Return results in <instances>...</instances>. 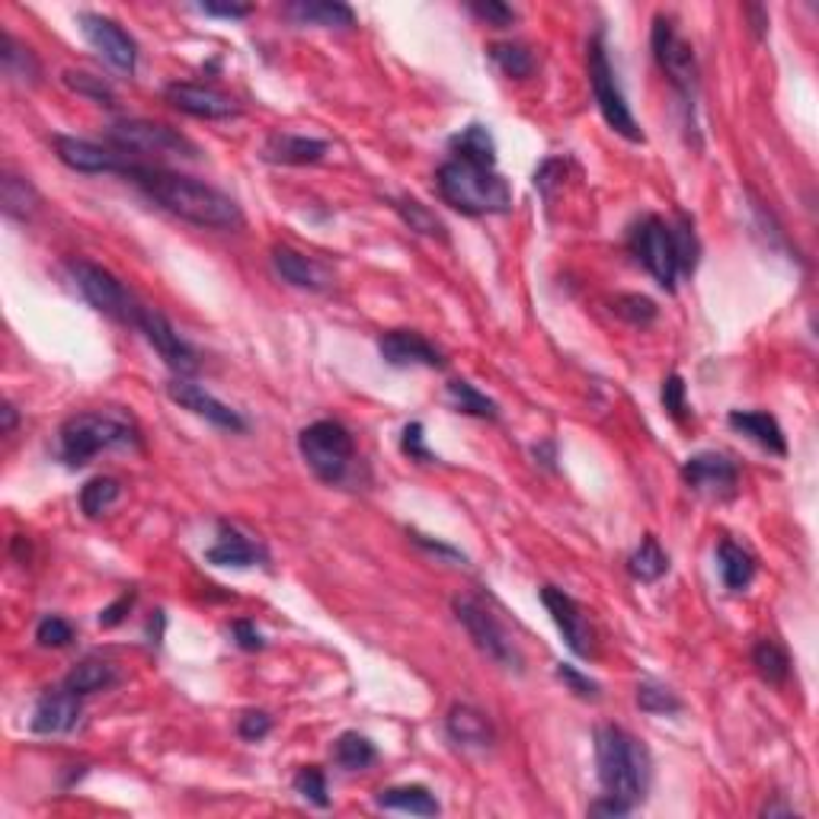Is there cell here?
<instances>
[{"label": "cell", "mask_w": 819, "mask_h": 819, "mask_svg": "<svg viewBox=\"0 0 819 819\" xmlns=\"http://www.w3.org/2000/svg\"><path fill=\"white\" fill-rule=\"evenodd\" d=\"M129 180L138 190H145L147 198H154L160 208H167L170 215H177L186 225L208 228V231H241L243 228L241 205L231 195H225L221 190H215L195 177L173 173L164 167L132 164Z\"/></svg>", "instance_id": "cell-1"}, {"label": "cell", "mask_w": 819, "mask_h": 819, "mask_svg": "<svg viewBox=\"0 0 819 819\" xmlns=\"http://www.w3.org/2000/svg\"><path fill=\"white\" fill-rule=\"evenodd\" d=\"M595 769H599V784L609 797L622 800L627 807H637L647 797L650 769H653L650 752L622 726L602 723L595 730Z\"/></svg>", "instance_id": "cell-2"}, {"label": "cell", "mask_w": 819, "mask_h": 819, "mask_svg": "<svg viewBox=\"0 0 819 819\" xmlns=\"http://www.w3.org/2000/svg\"><path fill=\"white\" fill-rule=\"evenodd\" d=\"M435 186L445 205H451L461 215L481 218V215H506L513 208V190L496 173V167L474 164L465 157H451L438 167Z\"/></svg>", "instance_id": "cell-3"}, {"label": "cell", "mask_w": 819, "mask_h": 819, "mask_svg": "<svg viewBox=\"0 0 819 819\" xmlns=\"http://www.w3.org/2000/svg\"><path fill=\"white\" fill-rule=\"evenodd\" d=\"M112 448H142V433L125 413H74L58 430V455L68 468H84Z\"/></svg>", "instance_id": "cell-4"}, {"label": "cell", "mask_w": 819, "mask_h": 819, "mask_svg": "<svg viewBox=\"0 0 819 819\" xmlns=\"http://www.w3.org/2000/svg\"><path fill=\"white\" fill-rule=\"evenodd\" d=\"M298 451L314 478L337 486L349 478L356 461V438L337 420H317L298 433Z\"/></svg>", "instance_id": "cell-5"}, {"label": "cell", "mask_w": 819, "mask_h": 819, "mask_svg": "<svg viewBox=\"0 0 819 819\" xmlns=\"http://www.w3.org/2000/svg\"><path fill=\"white\" fill-rule=\"evenodd\" d=\"M586 64H589V87H592V97H595V106H599L602 119L609 122V129L618 132L627 142L640 145V142H643V132H640V125H637V119H634V112H630V106H627L625 94H622V87H618V81H615V68H612V61H609V49H605L602 33L592 36L589 55H586Z\"/></svg>", "instance_id": "cell-6"}, {"label": "cell", "mask_w": 819, "mask_h": 819, "mask_svg": "<svg viewBox=\"0 0 819 819\" xmlns=\"http://www.w3.org/2000/svg\"><path fill=\"white\" fill-rule=\"evenodd\" d=\"M68 269H71V279H74L77 291L84 294V301L94 311L106 314L109 321H116L122 327H138V317H142L145 304H138L135 294L125 289L109 269H103L91 260H74Z\"/></svg>", "instance_id": "cell-7"}, {"label": "cell", "mask_w": 819, "mask_h": 819, "mask_svg": "<svg viewBox=\"0 0 819 819\" xmlns=\"http://www.w3.org/2000/svg\"><path fill=\"white\" fill-rule=\"evenodd\" d=\"M451 609H455V618L465 625L468 637L474 640V647L481 650L486 660H493L496 666H503V670H509V673H522L526 660H522V653H519L513 634L503 627V622L483 605L481 599H474V595H458V599L451 602Z\"/></svg>", "instance_id": "cell-8"}, {"label": "cell", "mask_w": 819, "mask_h": 819, "mask_svg": "<svg viewBox=\"0 0 819 819\" xmlns=\"http://www.w3.org/2000/svg\"><path fill=\"white\" fill-rule=\"evenodd\" d=\"M627 246L630 253L643 263V269L663 286L666 291H675L678 282V260H675L673 228L660 215H643L640 221L630 225L627 231Z\"/></svg>", "instance_id": "cell-9"}, {"label": "cell", "mask_w": 819, "mask_h": 819, "mask_svg": "<svg viewBox=\"0 0 819 819\" xmlns=\"http://www.w3.org/2000/svg\"><path fill=\"white\" fill-rule=\"evenodd\" d=\"M109 145L122 154H170V157H198V147L164 122L122 119L106 132Z\"/></svg>", "instance_id": "cell-10"}, {"label": "cell", "mask_w": 819, "mask_h": 819, "mask_svg": "<svg viewBox=\"0 0 819 819\" xmlns=\"http://www.w3.org/2000/svg\"><path fill=\"white\" fill-rule=\"evenodd\" d=\"M650 46H653V58L663 68V74L670 77L678 97L685 99V106H691L695 91H698V61H695V49L675 33L673 20L670 16H657L653 20V33H650Z\"/></svg>", "instance_id": "cell-11"}, {"label": "cell", "mask_w": 819, "mask_h": 819, "mask_svg": "<svg viewBox=\"0 0 819 819\" xmlns=\"http://www.w3.org/2000/svg\"><path fill=\"white\" fill-rule=\"evenodd\" d=\"M77 23H81L84 39L91 43V49L97 51L106 64H112L122 74H135V68H138V46H135V39L116 20H109L103 13H81Z\"/></svg>", "instance_id": "cell-12"}, {"label": "cell", "mask_w": 819, "mask_h": 819, "mask_svg": "<svg viewBox=\"0 0 819 819\" xmlns=\"http://www.w3.org/2000/svg\"><path fill=\"white\" fill-rule=\"evenodd\" d=\"M135 330H142V334H145L147 342L154 346V352L164 359V365L177 372V378H190V375L198 372V352H195L193 346H190L186 339L173 330V324H170L160 311H150V308H145V311H142V317H138V327H135Z\"/></svg>", "instance_id": "cell-13"}, {"label": "cell", "mask_w": 819, "mask_h": 819, "mask_svg": "<svg viewBox=\"0 0 819 819\" xmlns=\"http://www.w3.org/2000/svg\"><path fill=\"white\" fill-rule=\"evenodd\" d=\"M541 602H544L547 615L554 618L557 630L564 634L570 653H577L582 660L592 657V650H595V634H592V625H589V618H586V612H582V605H579L577 599L567 595V592L557 589V586H541Z\"/></svg>", "instance_id": "cell-14"}, {"label": "cell", "mask_w": 819, "mask_h": 819, "mask_svg": "<svg viewBox=\"0 0 819 819\" xmlns=\"http://www.w3.org/2000/svg\"><path fill=\"white\" fill-rule=\"evenodd\" d=\"M55 154L74 173H119V177H129V170L135 164V160H129V154H122L116 147L94 145V142L71 138V135L55 138Z\"/></svg>", "instance_id": "cell-15"}, {"label": "cell", "mask_w": 819, "mask_h": 819, "mask_svg": "<svg viewBox=\"0 0 819 819\" xmlns=\"http://www.w3.org/2000/svg\"><path fill=\"white\" fill-rule=\"evenodd\" d=\"M167 397H170L177 407L190 410V413L202 417L205 423H212V426H218V430H225V433H246V420H243L234 407H228L225 400H218V397L208 394L205 387L193 385L190 378H173V382L167 385Z\"/></svg>", "instance_id": "cell-16"}, {"label": "cell", "mask_w": 819, "mask_h": 819, "mask_svg": "<svg viewBox=\"0 0 819 819\" xmlns=\"http://www.w3.org/2000/svg\"><path fill=\"white\" fill-rule=\"evenodd\" d=\"M682 478L695 493L708 496H733L739 483V468L730 455L721 451H698L682 465Z\"/></svg>", "instance_id": "cell-17"}, {"label": "cell", "mask_w": 819, "mask_h": 819, "mask_svg": "<svg viewBox=\"0 0 819 819\" xmlns=\"http://www.w3.org/2000/svg\"><path fill=\"white\" fill-rule=\"evenodd\" d=\"M164 97L170 106H177L180 112L193 116V119H205V122H218V119H238L241 116V106L238 99L215 91V87H205V84H167Z\"/></svg>", "instance_id": "cell-18"}, {"label": "cell", "mask_w": 819, "mask_h": 819, "mask_svg": "<svg viewBox=\"0 0 819 819\" xmlns=\"http://www.w3.org/2000/svg\"><path fill=\"white\" fill-rule=\"evenodd\" d=\"M273 269L282 282H289L294 289L327 291L334 286V273L321 260H314L294 246H286V243L273 246Z\"/></svg>", "instance_id": "cell-19"}, {"label": "cell", "mask_w": 819, "mask_h": 819, "mask_svg": "<svg viewBox=\"0 0 819 819\" xmlns=\"http://www.w3.org/2000/svg\"><path fill=\"white\" fill-rule=\"evenodd\" d=\"M378 352L394 369H413V365L442 369L445 365V356L435 349L430 339L413 334V330H387V334H382L378 337Z\"/></svg>", "instance_id": "cell-20"}, {"label": "cell", "mask_w": 819, "mask_h": 819, "mask_svg": "<svg viewBox=\"0 0 819 819\" xmlns=\"http://www.w3.org/2000/svg\"><path fill=\"white\" fill-rule=\"evenodd\" d=\"M77 721H81V695H74L71 688H58V691H46L36 701L29 730L39 736H64L77 726Z\"/></svg>", "instance_id": "cell-21"}, {"label": "cell", "mask_w": 819, "mask_h": 819, "mask_svg": "<svg viewBox=\"0 0 819 819\" xmlns=\"http://www.w3.org/2000/svg\"><path fill=\"white\" fill-rule=\"evenodd\" d=\"M330 145L324 138H308V135H289V132H276L266 138L263 145V160L269 164H282V167H308L324 160V154Z\"/></svg>", "instance_id": "cell-22"}, {"label": "cell", "mask_w": 819, "mask_h": 819, "mask_svg": "<svg viewBox=\"0 0 819 819\" xmlns=\"http://www.w3.org/2000/svg\"><path fill=\"white\" fill-rule=\"evenodd\" d=\"M205 561L208 564H215V567H256V564H263L266 561V554H263V547L260 544H253L246 534L234 529V526H228V522H221L218 526V541L205 551Z\"/></svg>", "instance_id": "cell-23"}, {"label": "cell", "mask_w": 819, "mask_h": 819, "mask_svg": "<svg viewBox=\"0 0 819 819\" xmlns=\"http://www.w3.org/2000/svg\"><path fill=\"white\" fill-rule=\"evenodd\" d=\"M730 430L743 433L746 438H752L756 445H762L766 451L784 458L787 455V438H784V430L778 426V420L766 413V410H730L726 417Z\"/></svg>", "instance_id": "cell-24"}, {"label": "cell", "mask_w": 819, "mask_h": 819, "mask_svg": "<svg viewBox=\"0 0 819 819\" xmlns=\"http://www.w3.org/2000/svg\"><path fill=\"white\" fill-rule=\"evenodd\" d=\"M286 16L298 26H321V29H349L356 26L352 7L339 0H291Z\"/></svg>", "instance_id": "cell-25"}, {"label": "cell", "mask_w": 819, "mask_h": 819, "mask_svg": "<svg viewBox=\"0 0 819 819\" xmlns=\"http://www.w3.org/2000/svg\"><path fill=\"white\" fill-rule=\"evenodd\" d=\"M445 733L451 736V743L465 746V749H486L493 743V726L471 704H455L445 718Z\"/></svg>", "instance_id": "cell-26"}, {"label": "cell", "mask_w": 819, "mask_h": 819, "mask_svg": "<svg viewBox=\"0 0 819 819\" xmlns=\"http://www.w3.org/2000/svg\"><path fill=\"white\" fill-rule=\"evenodd\" d=\"M0 68L20 87H36L39 77H43V68H39L36 55L26 46H20L7 29H0Z\"/></svg>", "instance_id": "cell-27"}, {"label": "cell", "mask_w": 819, "mask_h": 819, "mask_svg": "<svg viewBox=\"0 0 819 819\" xmlns=\"http://www.w3.org/2000/svg\"><path fill=\"white\" fill-rule=\"evenodd\" d=\"M378 807L385 810H400V814H417V817H438V800L430 787L423 784H400V787H385L375 797Z\"/></svg>", "instance_id": "cell-28"}, {"label": "cell", "mask_w": 819, "mask_h": 819, "mask_svg": "<svg viewBox=\"0 0 819 819\" xmlns=\"http://www.w3.org/2000/svg\"><path fill=\"white\" fill-rule=\"evenodd\" d=\"M0 208L10 221H29L39 208V193L29 180L16 173L0 177Z\"/></svg>", "instance_id": "cell-29"}, {"label": "cell", "mask_w": 819, "mask_h": 819, "mask_svg": "<svg viewBox=\"0 0 819 819\" xmlns=\"http://www.w3.org/2000/svg\"><path fill=\"white\" fill-rule=\"evenodd\" d=\"M119 682V673H116V666L112 663H106V660H97V657H87V660H81L68 678H64V688H71L74 695H97V691H106V688H112Z\"/></svg>", "instance_id": "cell-30"}, {"label": "cell", "mask_w": 819, "mask_h": 819, "mask_svg": "<svg viewBox=\"0 0 819 819\" xmlns=\"http://www.w3.org/2000/svg\"><path fill=\"white\" fill-rule=\"evenodd\" d=\"M718 567H721L723 586H726L730 592H743V589H749V582L756 579V561H752V554L743 551V547L733 544V541H721V547H718Z\"/></svg>", "instance_id": "cell-31"}, {"label": "cell", "mask_w": 819, "mask_h": 819, "mask_svg": "<svg viewBox=\"0 0 819 819\" xmlns=\"http://www.w3.org/2000/svg\"><path fill=\"white\" fill-rule=\"evenodd\" d=\"M445 397H448V404H451V410L455 413H465V417H478V420H499V407H496V400L493 397H486L483 390L471 385V382H465V378H455V382H448L445 387Z\"/></svg>", "instance_id": "cell-32"}, {"label": "cell", "mask_w": 819, "mask_h": 819, "mask_svg": "<svg viewBox=\"0 0 819 819\" xmlns=\"http://www.w3.org/2000/svg\"><path fill=\"white\" fill-rule=\"evenodd\" d=\"M627 574L637 579V582H657L670 574V557L666 551L660 547V541L653 534H647L637 551L627 557Z\"/></svg>", "instance_id": "cell-33"}, {"label": "cell", "mask_w": 819, "mask_h": 819, "mask_svg": "<svg viewBox=\"0 0 819 819\" xmlns=\"http://www.w3.org/2000/svg\"><path fill=\"white\" fill-rule=\"evenodd\" d=\"M375 759H378L375 743L369 736L356 733V730H346L337 743H334V762H337L339 769L362 771L369 769V766H375Z\"/></svg>", "instance_id": "cell-34"}, {"label": "cell", "mask_w": 819, "mask_h": 819, "mask_svg": "<svg viewBox=\"0 0 819 819\" xmlns=\"http://www.w3.org/2000/svg\"><path fill=\"white\" fill-rule=\"evenodd\" d=\"M451 154H455V157H465V160H474V164L496 167V145H493V135L486 132V125H481V122L461 129V132L451 138Z\"/></svg>", "instance_id": "cell-35"}, {"label": "cell", "mask_w": 819, "mask_h": 819, "mask_svg": "<svg viewBox=\"0 0 819 819\" xmlns=\"http://www.w3.org/2000/svg\"><path fill=\"white\" fill-rule=\"evenodd\" d=\"M752 666H756V673L762 682H769V685H784L787 682V675H791V657H787V650L781 647V643H774V640H759L756 647H752Z\"/></svg>", "instance_id": "cell-36"}, {"label": "cell", "mask_w": 819, "mask_h": 819, "mask_svg": "<svg viewBox=\"0 0 819 819\" xmlns=\"http://www.w3.org/2000/svg\"><path fill=\"white\" fill-rule=\"evenodd\" d=\"M394 212L400 215V221H404L410 231H417V234H423V238H433V241H448L442 218H438L435 212H430L423 202L404 195V198H394Z\"/></svg>", "instance_id": "cell-37"}, {"label": "cell", "mask_w": 819, "mask_h": 819, "mask_svg": "<svg viewBox=\"0 0 819 819\" xmlns=\"http://www.w3.org/2000/svg\"><path fill=\"white\" fill-rule=\"evenodd\" d=\"M490 58L513 81H526V77H531V71H534V55L526 46H519V43H496V46H490Z\"/></svg>", "instance_id": "cell-38"}, {"label": "cell", "mask_w": 819, "mask_h": 819, "mask_svg": "<svg viewBox=\"0 0 819 819\" xmlns=\"http://www.w3.org/2000/svg\"><path fill=\"white\" fill-rule=\"evenodd\" d=\"M673 228V243H675V260H678V273L682 276H691L695 266H698V256H701V243L695 238V225L688 215H678Z\"/></svg>", "instance_id": "cell-39"}, {"label": "cell", "mask_w": 819, "mask_h": 819, "mask_svg": "<svg viewBox=\"0 0 819 819\" xmlns=\"http://www.w3.org/2000/svg\"><path fill=\"white\" fill-rule=\"evenodd\" d=\"M119 496H122V483L116 478H94L91 483H84V490H81V509H84L87 519H97Z\"/></svg>", "instance_id": "cell-40"}, {"label": "cell", "mask_w": 819, "mask_h": 819, "mask_svg": "<svg viewBox=\"0 0 819 819\" xmlns=\"http://www.w3.org/2000/svg\"><path fill=\"white\" fill-rule=\"evenodd\" d=\"M64 87L68 91H74L77 97L91 99V103H97V106H116V91L97 77V74H87V71H64Z\"/></svg>", "instance_id": "cell-41"}, {"label": "cell", "mask_w": 819, "mask_h": 819, "mask_svg": "<svg viewBox=\"0 0 819 819\" xmlns=\"http://www.w3.org/2000/svg\"><path fill=\"white\" fill-rule=\"evenodd\" d=\"M637 708L643 714H678L682 711V698L675 691H670L666 685L640 682L637 685Z\"/></svg>", "instance_id": "cell-42"}, {"label": "cell", "mask_w": 819, "mask_h": 819, "mask_svg": "<svg viewBox=\"0 0 819 819\" xmlns=\"http://www.w3.org/2000/svg\"><path fill=\"white\" fill-rule=\"evenodd\" d=\"M612 311L622 321H627L630 327H650L657 321V314H660V308L647 294H618L612 301Z\"/></svg>", "instance_id": "cell-43"}, {"label": "cell", "mask_w": 819, "mask_h": 819, "mask_svg": "<svg viewBox=\"0 0 819 819\" xmlns=\"http://www.w3.org/2000/svg\"><path fill=\"white\" fill-rule=\"evenodd\" d=\"M294 794H301L308 804L327 810L330 807V794H327V774L317 769V766H304V769L294 774Z\"/></svg>", "instance_id": "cell-44"}, {"label": "cell", "mask_w": 819, "mask_h": 819, "mask_svg": "<svg viewBox=\"0 0 819 819\" xmlns=\"http://www.w3.org/2000/svg\"><path fill=\"white\" fill-rule=\"evenodd\" d=\"M554 675L567 685V691H574L582 701H599L602 698V685L595 678H589L586 673H579L577 666H570V663H557Z\"/></svg>", "instance_id": "cell-45"}, {"label": "cell", "mask_w": 819, "mask_h": 819, "mask_svg": "<svg viewBox=\"0 0 819 819\" xmlns=\"http://www.w3.org/2000/svg\"><path fill=\"white\" fill-rule=\"evenodd\" d=\"M74 640V627L68 625L64 618L58 615H46L39 625H36V643L46 647V650H61Z\"/></svg>", "instance_id": "cell-46"}, {"label": "cell", "mask_w": 819, "mask_h": 819, "mask_svg": "<svg viewBox=\"0 0 819 819\" xmlns=\"http://www.w3.org/2000/svg\"><path fill=\"white\" fill-rule=\"evenodd\" d=\"M400 451L410 458V461H420V465H433L438 461L433 451L426 448V430L423 423H407L404 433H400Z\"/></svg>", "instance_id": "cell-47"}, {"label": "cell", "mask_w": 819, "mask_h": 819, "mask_svg": "<svg viewBox=\"0 0 819 819\" xmlns=\"http://www.w3.org/2000/svg\"><path fill=\"white\" fill-rule=\"evenodd\" d=\"M471 13L478 20H483L486 26H493V29H506V26L516 23V10L509 3H503V0H474Z\"/></svg>", "instance_id": "cell-48"}, {"label": "cell", "mask_w": 819, "mask_h": 819, "mask_svg": "<svg viewBox=\"0 0 819 819\" xmlns=\"http://www.w3.org/2000/svg\"><path fill=\"white\" fill-rule=\"evenodd\" d=\"M685 394H688L685 378H682L678 372H673V375L663 382V390H660V400H663V407L670 410L673 420H685V417H688V400H685Z\"/></svg>", "instance_id": "cell-49"}, {"label": "cell", "mask_w": 819, "mask_h": 819, "mask_svg": "<svg viewBox=\"0 0 819 819\" xmlns=\"http://www.w3.org/2000/svg\"><path fill=\"white\" fill-rule=\"evenodd\" d=\"M269 730H273V718L266 711H246L238 721V736L246 743H260L263 736H269Z\"/></svg>", "instance_id": "cell-50"}, {"label": "cell", "mask_w": 819, "mask_h": 819, "mask_svg": "<svg viewBox=\"0 0 819 819\" xmlns=\"http://www.w3.org/2000/svg\"><path fill=\"white\" fill-rule=\"evenodd\" d=\"M132 605H135V592H122L112 605H106L103 612L97 615L99 627H119L125 622V615L132 612Z\"/></svg>", "instance_id": "cell-51"}, {"label": "cell", "mask_w": 819, "mask_h": 819, "mask_svg": "<svg viewBox=\"0 0 819 819\" xmlns=\"http://www.w3.org/2000/svg\"><path fill=\"white\" fill-rule=\"evenodd\" d=\"M410 538H413V544L423 547L426 554H435V557H442V561H451V564H468V557H465L461 551H455L451 544L433 541V538H426V534H420V531H410Z\"/></svg>", "instance_id": "cell-52"}, {"label": "cell", "mask_w": 819, "mask_h": 819, "mask_svg": "<svg viewBox=\"0 0 819 819\" xmlns=\"http://www.w3.org/2000/svg\"><path fill=\"white\" fill-rule=\"evenodd\" d=\"M234 643L241 647V650H246V653H260L263 647H266V640H263V634L256 630V625L253 622H246V618H241V622H234Z\"/></svg>", "instance_id": "cell-53"}, {"label": "cell", "mask_w": 819, "mask_h": 819, "mask_svg": "<svg viewBox=\"0 0 819 819\" xmlns=\"http://www.w3.org/2000/svg\"><path fill=\"white\" fill-rule=\"evenodd\" d=\"M195 10L205 16H221V20H243L253 13L250 3H195Z\"/></svg>", "instance_id": "cell-54"}, {"label": "cell", "mask_w": 819, "mask_h": 819, "mask_svg": "<svg viewBox=\"0 0 819 819\" xmlns=\"http://www.w3.org/2000/svg\"><path fill=\"white\" fill-rule=\"evenodd\" d=\"M630 810H634V807H627V804L615 800V797H609V794H605V797H599V800L589 807V814H592V817H627Z\"/></svg>", "instance_id": "cell-55"}, {"label": "cell", "mask_w": 819, "mask_h": 819, "mask_svg": "<svg viewBox=\"0 0 819 819\" xmlns=\"http://www.w3.org/2000/svg\"><path fill=\"white\" fill-rule=\"evenodd\" d=\"M746 13L752 16V29H756V36L762 39V36H766V26H769V13H766L762 7H746Z\"/></svg>", "instance_id": "cell-56"}, {"label": "cell", "mask_w": 819, "mask_h": 819, "mask_svg": "<svg viewBox=\"0 0 819 819\" xmlns=\"http://www.w3.org/2000/svg\"><path fill=\"white\" fill-rule=\"evenodd\" d=\"M0 417H3V423H0V433L10 435L16 430V420H20V413H16V407L13 404H3V410H0Z\"/></svg>", "instance_id": "cell-57"}, {"label": "cell", "mask_w": 819, "mask_h": 819, "mask_svg": "<svg viewBox=\"0 0 819 819\" xmlns=\"http://www.w3.org/2000/svg\"><path fill=\"white\" fill-rule=\"evenodd\" d=\"M13 554L20 557V564H29V541H26L23 534L13 538Z\"/></svg>", "instance_id": "cell-58"}, {"label": "cell", "mask_w": 819, "mask_h": 819, "mask_svg": "<svg viewBox=\"0 0 819 819\" xmlns=\"http://www.w3.org/2000/svg\"><path fill=\"white\" fill-rule=\"evenodd\" d=\"M791 814H794V807H787V804H769L762 810V817H791Z\"/></svg>", "instance_id": "cell-59"}, {"label": "cell", "mask_w": 819, "mask_h": 819, "mask_svg": "<svg viewBox=\"0 0 819 819\" xmlns=\"http://www.w3.org/2000/svg\"><path fill=\"white\" fill-rule=\"evenodd\" d=\"M534 458H544V465H554V445H534Z\"/></svg>", "instance_id": "cell-60"}]
</instances>
